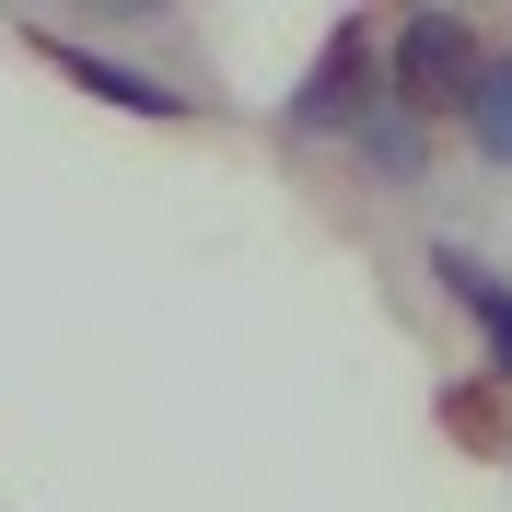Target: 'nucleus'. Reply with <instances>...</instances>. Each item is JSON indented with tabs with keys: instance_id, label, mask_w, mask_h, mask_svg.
Wrapping results in <instances>:
<instances>
[{
	"instance_id": "1",
	"label": "nucleus",
	"mask_w": 512,
	"mask_h": 512,
	"mask_svg": "<svg viewBox=\"0 0 512 512\" xmlns=\"http://www.w3.org/2000/svg\"><path fill=\"white\" fill-rule=\"evenodd\" d=\"M478 70H489V47H478V24L466 12H408V24L384 35V94L408 105V117H466V94H478Z\"/></svg>"
},
{
	"instance_id": "2",
	"label": "nucleus",
	"mask_w": 512,
	"mask_h": 512,
	"mask_svg": "<svg viewBox=\"0 0 512 512\" xmlns=\"http://www.w3.org/2000/svg\"><path fill=\"white\" fill-rule=\"evenodd\" d=\"M384 105V59H373V24H361V12H338V35H326L315 47V70H303V82H291V140H350L361 117H373Z\"/></svg>"
},
{
	"instance_id": "3",
	"label": "nucleus",
	"mask_w": 512,
	"mask_h": 512,
	"mask_svg": "<svg viewBox=\"0 0 512 512\" xmlns=\"http://www.w3.org/2000/svg\"><path fill=\"white\" fill-rule=\"evenodd\" d=\"M35 47H47V70H59V82H82L94 105H128V117H187V94H175L163 70H140V59H105L94 35H59V24H35Z\"/></svg>"
},
{
	"instance_id": "4",
	"label": "nucleus",
	"mask_w": 512,
	"mask_h": 512,
	"mask_svg": "<svg viewBox=\"0 0 512 512\" xmlns=\"http://www.w3.org/2000/svg\"><path fill=\"white\" fill-rule=\"evenodd\" d=\"M431 280H443L454 303H466V326L489 338V373L512 384V280H501V268H478L466 245H431Z\"/></svg>"
},
{
	"instance_id": "5",
	"label": "nucleus",
	"mask_w": 512,
	"mask_h": 512,
	"mask_svg": "<svg viewBox=\"0 0 512 512\" xmlns=\"http://www.w3.org/2000/svg\"><path fill=\"white\" fill-rule=\"evenodd\" d=\"M350 152H361V163H373V175H396V187H419V175H431V117H408V105L384 94V105H373V117H361V128H350Z\"/></svg>"
},
{
	"instance_id": "6",
	"label": "nucleus",
	"mask_w": 512,
	"mask_h": 512,
	"mask_svg": "<svg viewBox=\"0 0 512 512\" xmlns=\"http://www.w3.org/2000/svg\"><path fill=\"white\" fill-rule=\"evenodd\" d=\"M466 152L489 163V175H512V47H489V70H478V94H466Z\"/></svg>"
}]
</instances>
